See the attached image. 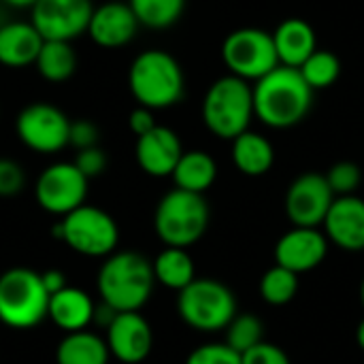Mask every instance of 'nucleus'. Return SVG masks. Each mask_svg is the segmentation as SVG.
Returning <instances> with one entry per match:
<instances>
[{"label":"nucleus","instance_id":"nucleus-1","mask_svg":"<svg viewBox=\"0 0 364 364\" xmlns=\"http://www.w3.org/2000/svg\"><path fill=\"white\" fill-rule=\"evenodd\" d=\"M256 117L277 130L301 124L314 105V90L307 85L299 68L277 66L254 85Z\"/></svg>","mask_w":364,"mask_h":364},{"label":"nucleus","instance_id":"nucleus-2","mask_svg":"<svg viewBox=\"0 0 364 364\" xmlns=\"http://www.w3.org/2000/svg\"><path fill=\"white\" fill-rule=\"evenodd\" d=\"M154 286V267L136 252H117L107 256L96 277L100 301L117 314L139 311L149 301Z\"/></svg>","mask_w":364,"mask_h":364},{"label":"nucleus","instance_id":"nucleus-3","mask_svg":"<svg viewBox=\"0 0 364 364\" xmlns=\"http://www.w3.org/2000/svg\"><path fill=\"white\" fill-rule=\"evenodd\" d=\"M128 87L139 107L160 111L177 105L186 92L181 64L162 49L141 51L128 70Z\"/></svg>","mask_w":364,"mask_h":364},{"label":"nucleus","instance_id":"nucleus-4","mask_svg":"<svg viewBox=\"0 0 364 364\" xmlns=\"http://www.w3.org/2000/svg\"><path fill=\"white\" fill-rule=\"evenodd\" d=\"M203 122L218 139L235 141L250 130L254 113V87L235 75L220 77L203 98Z\"/></svg>","mask_w":364,"mask_h":364},{"label":"nucleus","instance_id":"nucleus-5","mask_svg":"<svg viewBox=\"0 0 364 364\" xmlns=\"http://www.w3.org/2000/svg\"><path fill=\"white\" fill-rule=\"evenodd\" d=\"M209 220L211 209L203 194L175 188L160 198L154 213V228L166 247L188 250L207 232Z\"/></svg>","mask_w":364,"mask_h":364},{"label":"nucleus","instance_id":"nucleus-6","mask_svg":"<svg viewBox=\"0 0 364 364\" xmlns=\"http://www.w3.org/2000/svg\"><path fill=\"white\" fill-rule=\"evenodd\" d=\"M49 292L41 273L15 267L0 275V322L13 331H28L47 318Z\"/></svg>","mask_w":364,"mask_h":364},{"label":"nucleus","instance_id":"nucleus-7","mask_svg":"<svg viewBox=\"0 0 364 364\" xmlns=\"http://www.w3.org/2000/svg\"><path fill=\"white\" fill-rule=\"evenodd\" d=\"M73 252L87 258H107L115 254L119 243L117 222L100 207L81 205L79 209L64 215L51 230Z\"/></svg>","mask_w":364,"mask_h":364},{"label":"nucleus","instance_id":"nucleus-8","mask_svg":"<svg viewBox=\"0 0 364 364\" xmlns=\"http://www.w3.org/2000/svg\"><path fill=\"white\" fill-rule=\"evenodd\" d=\"M179 318L194 331L218 333L226 331L237 311V299L232 290L211 277L194 279L177 296Z\"/></svg>","mask_w":364,"mask_h":364},{"label":"nucleus","instance_id":"nucleus-9","mask_svg":"<svg viewBox=\"0 0 364 364\" xmlns=\"http://www.w3.org/2000/svg\"><path fill=\"white\" fill-rule=\"evenodd\" d=\"M222 60L230 75L243 81H258L279 66L273 34L260 28H239L222 43Z\"/></svg>","mask_w":364,"mask_h":364},{"label":"nucleus","instance_id":"nucleus-10","mask_svg":"<svg viewBox=\"0 0 364 364\" xmlns=\"http://www.w3.org/2000/svg\"><path fill=\"white\" fill-rule=\"evenodd\" d=\"M68 115L49 102H32L23 107L15 119V132L23 147L34 154L51 156L68 147L70 136Z\"/></svg>","mask_w":364,"mask_h":364},{"label":"nucleus","instance_id":"nucleus-11","mask_svg":"<svg viewBox=\"0 0 364 364\" xmlns=\"http://www.w3.org/2000/svg\"><path fill=\"white\" fill-rule=\"evenodd\" d=\"M90 179L75 166V162H53L36 179L34 196L43 211L64 218L85 205Z\"/></svg>","mask_w":364,"mask_h":364},{"label":"nucleus","instance_id":"nucleus-12","mask_svg":"<svg viewBox=\"0 0 364 364\" xmlns=\"http://www.w3.org/2000/svg\"><path fill=\"white\" fill-rule=\"evenodd\" d=\"M92 13V0H36L30 9V21L45 41L70 43L87 32Z\"/></svg>","mask_w":364,"mask_h":364},{"label":"nucleus","instance_id":"nucleus-13","mask_svg":"<svg viewBox=\"0 0 364 364\" xmlns=\"http://www.w3.org/2000/svg\"><path fill=\"white\" fill-rule=\"evenodd\" d=\"M335 194L320 173H305L296 177L286 192V213L296 228H318L324 224Z\"/></svg>","mask_w":364,"mask_h":364},{"label":"nucleus","instance_id":"nucleus-14","mask_svg":"<svg viewBox=\"0 0 364 364\" xmlns=\"http://www.w3.org/2000/svg\"><path fill=\"white\" fill-rule=\"evenodd\" d=\"M107 348L122 364L143 363L154 348V333L149 322L139 311L117 314L105 335Z\"/></svg>","mask_w":364,"mask_h":364},{"label":"nucleus","instance_id":"nucleus-15","mask_svg":"<svg viewBox=\"0 0 364 364\" xmlns=\"http://www.w3.org/2000/svg\"><path fill=\"white\" fill-rule=\"evenodd\" d=\"M139 28L141 23L132 13L130 4L111 0L100 6H94L85 34L92 38L94 45L102 49H119L136 36Z\"/></svg>","mask_w":364,"mask_h":364},{"label":"nucleus","instance_id":"nucleus-16","mask_svg":"<svg viewBox=\"0 0 364 364\" xmlns=\"http://www.w3.org/2000/svg\"><path fill=\"white\" fill-rule=\"evenodd\" d=\"M328 254V239L318 228H292L275 245V264L301 275L314 271Z\"/></svg>","mask_w":364,"mask_h":364},{"label":"nucleus","instance_id":"nucleus-17","mask_svg":"<svg viewBox=\"0 0 364 364\" xmlns=\"http://www.w3.org/2000/svg\"><path fill=\"white\" fill-rule=\"evenodd\" d=\"M183 156L181 141L175 130L166 126H156L151 132L136 139L134 158L143 173L151 177L173 175L177 162Z\"/></svg>","mask_w":364,"mask_h":364},{"label":"nucleus","instance_id":"nucleus-18","mask_svg":"<svg viewBox=\"0 0 364 364\" xmlns=\"http://www.w3.org/2000/svg\"><path fill=\"white\" fill-rule=\"evenodd\" d=\"M326 239L346 252L364 250V200L350 194L337 196L326 220H324Z\"/></svg>","mask_w":364,"mask_h":364},{"label":"nucleus","instance_id":"nucleus-19","mask_svg":"<svg viewBox=\"0 0 364 364\" xmlns=\"http://www.w3.org/2000/svg\"><path fill=\"white\" fill-rule=\"evenodd\" d=\"M45 38L32 21L15 19L0 23V64L4 68L32 66L43 49Z\"/></svg>","mask_w":364,"mask_h":364},{"label":"nucleus","instance_id":"nucleus-20","mask_svg":"<svg viewBox=\"0 0 364 364\" xmlns=\"http://www.w3.org/2000/svg\"><path fill=\"white\" fill-rule=\"evenodd\" d=\"M273 43L277 51V60L282 66L301 68L314 51H318V36L309 21L301 17L284 19L275 32Z\"/></svg>","mask_w":364,"mask_h":364},{"label":"nucleus","instance_id":"nucleus-21","mask_svg":"<svg viewBox=\"0 0 364 364\" xmlns=\"http://www.w3.org/2000/svg\"><path fill=\"white\" fill-rule=\"evenodd\" d=\"M94 309L96 303L85 290L66 286L64 290L49 296L47 318L68 335V333L87 331V326L94 322Z\"/></svg>","mask_w":364,"mask_h":364},{"label":"nucleus","instance_id":"nucleus-22","mask_svg":"<svg viewBox=\"0 0 364 364\" xmlns=\"http://www.w3.org/2000/svg\"><path fill=\"white\" fill-rule=\"evenodd\" d=\"M232 162L247 177H260L271 171L275 149L271 141L258 132H243L232 141Z\"/></svg>","mask_w":364,"mask_h":364},{"label":"nucleus","instance_id":"nucleus-23","mask_svg":"<svg viewBox=\"0 0 364 364\" xmlns=\"http://www.w3.org/2000/svg\"><path fill=\"white\" fill-rule=\"evenodd\" d=\"M171 177L175 181V188H179V190L205 194L215 183L218 164L207 151H200V149L183 151V156L177 162Z\"/></svg>","mask_w":364,"mask_h":364},{"label":"nucleus","instance_id":"nucleus-24","mask_svg":"<svg viewBox=\"0 0 364 364\" xmlns=\"http://www.w3.org/2000/svg\"><path fill=\"white\" fill-rule=\"evenodd\" d=\"M109 358L107 341L92 331L64 335L55 350V364H109Z\"/></svg>","mask_w":364,"mask_h":364},{"label":"nucleus","instance_id":"nucleus-25","mask_svg":"<svg viewBox=\"0 0 364 364\" xmlns=\"http://www.w3.org/2000/svg\"><path fill=\"white\" fill-rule=\"evenodd\" d=\"M151 267H154L156 282L168 290L181 292L186 286H190L196 279L192 256L188 254V250H181V247H164L156 256Z\"/></svg>","mask_w":364,"mask_h":364},{"label":"nucleus","instance_id":"nucleus-26","mask_svg":"<svg viewBox=\"0 0 364 364\" xmlns=\"http://www.w3.org/2000/svg\"><path fill=\"white\" fill-rule=\"evenodd\" d=\"M34 66L45 81L64 83L77 70V53L66 41H45Z\"/></svg>","mask_w":364,"mask_h":364},{"label":"nucleus","instance_id":"nucleus-27","mask_svg":"<svg viewBox=\"0 0 364 364\" xmlns=\"http://www.w3.org/2000/svg\"><path fill=\"white\" fill-rule=\"evenodd\" d=\"M139 23L149 30H166L179 21L186 0H128Z\"/></svg>","mask_w":364,"mask_h":364},{"label":"nucleus","instance_id":"nucleus-28","mask_svg":"<svg viewBox=\"0 0 364 364\" xmlns=\"http://www.w3.org/2000/svg\"><path fill=\"white\" fill-rule=\"evenodd\" d=\"M226 346L239 352L241 356L264 341V324L254 314H237L226 326Z\"/></svg>","mask_w":364,"mask_h":364},{"label":"nucleus","instance_id":"nucleus-29","mask_svg":"<svg viewBox=\"0 0 364 364\" xmlns=\"http://www.w3.org/2000/svg\"><path fill=\"white\" fill-rule=\"evenodd\" d=\"M303 79L307 81V85L316 92V90H326L331 87L339 75H341V62L333 51L326 49H318L309 55V60L299 68Z\"/></svg>","mask_w":364,"mask_h":364},{"label":"nucleus","instance_id":"nucleus-30","mask_svg":"<svg viewBox=\"0 0 364 364\" xmlns=\"http://www.w3.org/2000/svg\"><path fill=\"white\" fill-rule=\"evenodd\" d=\"M299 292V275L275 264L260 279V294L269 305H288Z\"/></svg>","mask_w":364,"mask_h":364},{"label":"nucleus","instance_id":"nucleus-31","mask_svg":"<svg viewBox=\"0 0 364 364\" xmlns=\"http://www.w3.org/2000/svg\"><path fill=\"white\" fill-rule=\"evenodd\" d=\"M333 194L335 196H350L358 190L360 181H363V173L360 166L356 162L350 160H341L337 164H333L328 168V173L324 175Z\"/></svg>","mask_w":364,"mask_h":364},{"label":"nucleus","instance_id":"nucleus-32","mask_svg":"<svg viewBox=\"0 0 364 364\" xmlns=\"http://www.w3.org/2000/svg\"><path fill=\"white\" fill-rule=\"evenodd\" d=\"M186 364H243L241 354L228 348L226 343H205L196 348Z\"/></svg>","mask_w":364,"mask_h":364},{"label":"nucleus","instance_id":"nucleus-33","mask_svg":"<svg viewBox=\"0 0 364 364\" xmlns=\"http://www.w3.org/2000/svg\"><path fill=\"white\" fill-rule=\"evenodd\" d=\"M26 186L23 168L9 158H0V198L17 196Z\"/></svg>","mask_w":364,"mask_h":364},{"label":"nucleus","instance_id":"nucleus-34","mask_svg":"<svg viewBox=\"0 0 364 364\" xmlns=\"http://www.w3.org/2000/svg\"><path fill=\"white\" fill-rule=\"evenodd\" d=\"M241 363L243 364H290L288 354L279 348V346H273V343H258L256 348H252L250 352H245L241 356Z\"/></svg>","mask_w":364,"mask_h":364},{"label":"nucleus","instance_id":"nucleus-35","mask_svg":"<svg viewBox=\"0 0 364 364\" xmlns=\"http://www.w3.org/2000/svg\"><path fill=\"white\" fill-rule=\"evenodd\" d=\"M75 166L87 179H94V177H98V175L105 173V168H107V154L98 145L96 147H90V149H81V151H77Z\"/></svg>","mask_w":364,"mask_h":364},{"label":"nucleus","instance_id":"nucleus-36","mask_svg":"<svg viewBox=\"0 0 364 364\" xmlns=\"http://www.w3.org/2000/svg\"><path fill=\"white\" fill-rule=\"evenodd\" d=\"M98 139H100V132H98L96 124H92L90 119H77V122L70 124L68 145L75 147L77 151L96 147L98 145Z\"/></svg>","mask_w":364,"mask_h":364},{"label":"nucleus","instance_id":"nucleus-37","mask_svg":"<svg viewBox=\"0 0 364 364\" xmlns=\"http://www.w3.org/2000/svg\"><path fill=\"white\" fill-rule=\"evenodd\" d=\"M156 126H158V124H156V117H154V111H151V109L136 107V109L130 111V115H128V128H130L132 134H136V139L143 136V134H147V132H151Z\"/></svg>","mask_w":364,"mask_h":364},{"label":"nucleus","instance_id":"nucleus-38","mask_svg":"<svg viewBox=\"0 0 364 364\" xmlns=\"http://www.w3.org/2000/svg\"><path fill=\"white\" fill-rule=\"evenodd\" d=\"M41 277H43V284H45V290L49 292V296L60 292V290H64L68 286L66 275L62 271H58V269H49V271L41 273Z\"/></svg>","mask_w":364,"mask_h":364},{"label":"nucleus","instance_id":"nucleus-39","mask_svg":"<svg viewBox=\"0 0 364 364\" xmlns=\"http://www.w3.org/2000/svg\"><path fill=\"white\" fill-rule=\"evenodd\" d=\"M115 316H117V311L113 307H109L107 303L100 301V305H96V309H94V322L92 324H98L100 328L107 331L111 326V322L115 320Z\"/></svg>","mask_w":364,"mask_h":364},{"label":"nucleus","instance_id":"nucleus-40","mask_svg":"<svg viewBox=\"0 0 364 364\" xmlns=\"http://www.w3.org/2000/svg\"><path fill=\"white\" fill-rule=\"evenodd\" d=\"M0 2L6 6H13V9H32V4L36 0H0Z\"/></svg>","mask_w":364,"mask_h":364},{"label":"nucleus","instance_id":"nucleus-41","mask_svg":"<svg viewBox=\"0 0 364 364\" xmlns=\"http://www.w3.org/2000/svg\"><path fill=\"white\" fill-rule=\"evenodd\" d=\"M356 341H358V348L364 352V320L358 324V328H356Z\"/></svg>","mask_w":364,"mask_h":364},{"label":"nucleus","instance_id":"nucleus-42","mask_svg":"<svg viewBox=\"0 0 364 364\" xmlns=\"http://www.w3.org/2000/svg\"><path fill=\"white\" fill-rule=\"evenodd\" d=\"M360 301H363V307H364V279H363V286H360Z\"/></svg>","mask_w":364,"mask_h":364}]
</instances>
